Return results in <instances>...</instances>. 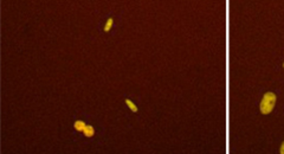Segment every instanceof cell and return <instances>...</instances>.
Segmentation results:
<instances>
[{
  "mask_svg": "<svg viewBox=\"0 0 284 154\" xmlns=\"http://www.w3.org/2000/svg\"><path fill=\"white\" fill-rule=\"evenodd\" d=\"M83 133H84V135H85L86 137H91V136L95 134V129H94L93 126H86V127L84 128Z\"/></svg>",
  "mask_w": 284,
  "mask_h": 154,
  "instance_id": "3",
  "label": "cell"
},
{
  "mask_svg": "<svg viewBox=\"0 0 284 154\" xmlns=\"http://www.w3.org/2000/svg\"><path fill=\"white\" fill-rule=\"evenodd\" d=\"M279 153H281V154H284V141H283V144H282V146H281V148H279Z\"/></svg>",
  "mask_w": 284,
  "mask_h": 154,
  "instance_id": "6",
  "label": "cell"
},
{
  "mask_svg": "<svg viewBox=\"0 0 284 154\" xmlns=\"http://www.w3.org/2000/svg\"><path fill=\"white\" fill-rule=\"evenodd\" d=\"M126 104L129 107V109H130L131 112H134V113H136V112H138V107L135 105V103L131 102L130 100H126Z\"/></svg>",
  "mask_w": 284,
  "mask_h": 154,
  "instance_id": "4",
  "label": "cell"
},
{
  "mask_svg": "<svg viewBox=\"0 0 284 154\" xmlns=\"http://www.w3.org/2000/svg\"><path fill=\"white\" fill-rule=\"evenodd\" d=\"M275 103H276V95L274 92H265L261 101V105H259L261 113L262 114L271 113L275 108Z\"/></svg>",
  "mask_w": 284,
  "mask_h": 154,
  "instance_id": "1",
  "label": "cell"
},
{
  "mask_svg": "<svg viewBox=\"0 0 284 154\" xmlns=\"http://www.w3.org/2000/svg\"><path fill=\"white\" fill-rule=\"evenodd\" d=\"M113 23H114L113 18H109V19L107 20V24H106V26H104V32H109L110 28H111V26H113Z\"/></svg>",
  "mask_w": 284,
  "mask_h": 154,
  "instance_id": "5",
  "label": "cell"
},
{
  "mask_svg": "<svg viewBox=\"0 0 284 154\" xmlns=\"http://www.w3.org/2000/svg\"><path fill=\"white\" fill-rule=\"evenodd\" d=\"M283 68H284V63H283Z\"/></svg>",
  "mask_w": 284,
  "mask_h": 154,
  "instance_id": "7",
  "label": "cell"
},
{
  "mask_svg": "<svg viewBox=\"0 0 284 154\" xmlns=\"http://www.w3.org/2000/svg\"><path fill=\"white\" fill-rule=\"evenodd\" d=\"M73 127H75V129L76 130H78V132H83L84 130V128L86 127V125L83 122V121H81V120H78V121H76L73 123Z\"/></svg>",
  "mask_w": 284,
  "mask_h": 154,
  "instance_id": "2",
  "label": "cell"
}]
</instances>
